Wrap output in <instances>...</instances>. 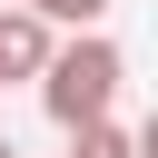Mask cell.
Wrapping results in <instances>:
<instances>
[{"mask_svg":"<svg viewBox=\"0 0 158 158\" xmlns=\"http://www.w3.org/2000/svg\"><path fill=\"white\" fill-rule=\"evenodd\" d=\"M118 79H128V59H118V40L109 30H79V40H59V59H49V79H40V109H49V128H89V118H109V99H118Z\"/></svg>","mask_w":158,"mask_h":158,"instance_id":"cell-1","label":"cell"},{"mask_svg":"<svg viewBox=\"0 0 158 158\" xmlns=\"http://www.w3.org/2000/svg\"><path fill=\"white\" fill-rule=\"evenodd\" d=\"M49 59H59V30L10 0V10H0V79H49Z\"/></svg>","mask_w":158,"mask_h":158,"instance_id":"cell-2","label":"cell"},{"mask_svg":"<svg viewBox=\"0 0 158 158\" xmlns=\"http://www.w3.org/2000/svg\"><path fill=\"white\" fill-rule=\"evenodd\" d=\"M69 158H138V128H118V118H89V128L69 138Z\"/></svg>","mask_w":158,"mask_h":158,"instance_id":"cell-3","label":"cell"},{"mask_svg":"<svg viewBox=\"0 0 158 158\" xmlns=\"http://www.w3.org/2000/svg\"><path fill=\"white\" fill-rule=\"evenodd\" d=\"M20 10H40L59 40H79V30H99V20H109V0H20Z\"/></svg>","mask_w":158,"mask_h":158,"instance_id":"cell-4","label":"cell"},{"mask_svg":"<svg viewBox=\"0 0 158 158\" xmlns=\"http://www.w3.org/2000/svg\"><path fill=\"white\" fill-rule=\"evenodd\" d=\"M138 158H158V109H148V118H138Z\"/></svg>","mask_w":158,"mask_h":158,"instance_id":"cell-5","label":"cell"},{"mask_svg":"<svg viewBox=\"0 0 158 158\" xmlns=\"http://www.w3.org/2000/svg\"><path fill=\"white\" fill-rule=\"evenodd\" d=\"M0 158H20V148H10V138H0Z\"/></svg>","mask_w":158,"mask_h":158,"instance_id":"cell-6","label":"cell"},{"mask_svg":"<svg viewBox=\"0 0 158 158\" xmlns=\"http://www.w3.org/2000/svg\"><path fill=\"white\" fill-rule=\"evenodd\" d=\"M0 89H10V79H0Z\"/></svg>","mask_w":158,"mask_h":158,"instance_id":"cell-7","label":"cell"},{"mask_svg":"<svg viewBox=\"0 0 158 158\" xmlns=\"http://www.w3.org/2000/svg\"><path fill=\"white\" fill-rule=\"evenodd\" d=\"M0 10H10V0H0Z\"/></svg>","mask_w":158,"mask_h":158,"instance_id":"cell-8","label":"cell"}]
</instances>
